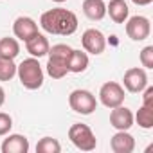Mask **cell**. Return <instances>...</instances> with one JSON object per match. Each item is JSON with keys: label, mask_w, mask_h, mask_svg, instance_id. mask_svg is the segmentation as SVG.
<instances>
[{"label": "cell", "mask_w": 153, "mask_h": 153, "mask_svg": "<svg viewBox=\"0 0 153 153\" xmlns=\"http://www.w3.org/2000/svg\"><path fill=\"white\" fill-rule=\"evenodd\" d=\"M52 2H56V4H63V2H67V0H52Z\"/></svg>", "instance_id": "4316f807"}, {"label": "cell", "mask_w": 153, "mask_h": 153, "mask_svg": "<svg viewBox=\"0 0 153 153\" xmlns=\"http://www.w3.org/2000/svg\"><path fill=\"white\" fill-rule=\"evenodd\" d=\"M20 54V43L16 38H0V58H7V59H15Z\"/></svg>", "instance_id": "ac0fdd59"}, {"label": "cell", "mask_w": 153, "mask_h": 153, "mask_svg": "<svg viewBox=\"0 0 153 153\" xmlns=\"http://www.w3.org/2000/svg\"><path fill=\"white\" fill-rule=\"evenodd\" d=\"M131 2H133L135 6H149L153 0H131Z\"/></svg>", "instance_id": "d4e9b609"}, {"label": "cell", "mask_w": 153, "mask_h": 153, "mask_svg": "<svg viewBox=\"0 0 153 153\" xmlns=\"http://www.w3.org/2000/svg\"><path fill=\"white\" fill-rule=\"evenodd\" d=\"M142 92H144V96H142V105L153 106V87H148V85H146V88H144Z\"/></svg>", "instance_id": "cb8c5ba5"}, {"label": "cell", "mask_w": 153, "mask_h": 153, "mask_svg": "<svg viewBox=\"0 0 153 153\" xmlns=\"http://www.w3.org/2000/svg\"><path fill=\"white\" fill-rule=\"evenodd\" d=\"M68 139L81 151H92L97 146V139H96L94 131L90 130V126H87L83 123H76L68 128Z\"/></svg>", "instance_id": "277c9868"}, {"label": "cell", "mask_w": 153, "mask_h": 153, "mask_svg": "<svg viewBox=\"0 0 153 153\" xmlns=\"http://www.w3.org/2000/svg\"><path fill=\"white\" fill-rule=\"evenodd\" d=\"M124 88L117 83V81H106L101 88H99V101L101 105H105L106 108H115L121 106L124 103Z\"/></svg>", "instance_id": "8992f818"}, {"label": "cell", "mask_w": 153, "mask_h": 153, "mask_svg": "<svg viewBox=\"0 0 153 153\" xmlns=\"http://www.w3.org/2000/svg\"><path fill=\"white\" fill-rule=\"evenodd\" d=\"M72 52V47L65 45V43H58L52 45L47 52L49 59H47V74L51 76L52 79H61L68 74L67 68V59Z\"/></svg>", "instance_id": "3957f363"}, {"label": "cell", "mask_w": 153, "mask_h": 153, "mask_svg": "<svg viewBox=\"0 0 153 153\" xmlns=\"http://www.w3.org/2000/svg\"><path fill=\"white\" fill-rule=\"evenodd\" d=\"M4 103H6V90L0 87V106H2Z\"/></svg>", "instance_id": "484cf974"}, {"label": "cell", "mask_w": 153, "mask_h": 153, "mask_svg": "<svg viewBox=\"0 0 153 153\" xmlns=\"http://www.w3.org/2000/svg\"><path fill=\"white\" fill-rule=\"evenodd\" d=\"M16 76H18L22 87L27 90H38L45 79V74H43V68L38 58H33V56L24 59L20 65H16Z\"/></svg>", "instance_id": "7a4b0ae2"}, {"label": "cell", "mask_w": 153, "mask_h": 153, "mask_svg": "<svg viewBox=\"0 0 153 153\" xmlns=\"http://www.w3.org/2000/svg\"><path fill=\"white\" fill-rule=\"evenodd\" d=\"M110 124L115 130H130L133 126V114L126 106H115L110 112Z\"/></svg>", "instance_id": "7c38bea8"}, {"label": "cell", "mask_w": 153, "mask_h": 153, "mask_svg": "<svg viewBox=\"0 0 153 153\" xmlns=\"http://www.w3.org/2000/svg\"><path fill=\"white\" fill-rule=\"evenodd\" d=\"M40 25L49 34L70 36L78 31V16L63 7H54L40 16Z\"/></svg>", "instance_id": "6da1fadb"}, {"label": "cell", "mask_w": 153, "mask_h": 153, "mask_svg": "<svg viewBox=\"0 0 153 153\" xmlns=\"http://www.w3.org/2000/svg\"><path fill=\"white\" fill-rule=\"evenodd\" d=\"M106 15H110V18L115 24H124L130 16V9L124 0H110L106 4Z\"/></svg>", "instance_id": "9a60e30c"}, {"label": "cell", "mask_w": 153, "mask_h": 153, "mask_svg": "<svg viewBox=\"0 0 153 153\" xmlns=\"http://www.w3.org/2000/svg\"><path fill=\"white\" fill-rule=\"evenodd\" d=\"M83 13L90 20H103L106 16L105 0H83Z\"/></svg>", "instance_id": "e0dca14e"}, {"label": "cell", "mask_w": 153, "mask_h": 153, "mask_svg": "<svg viewBox=\"0 0 153 153\" xmlns=\"http://www.w3.org/2000/svg\"><path fill=\"white\" fill-rule=\"evenodd\" d=\"M123 85H124V88L130 94H140L146 88V85H148L146 68H140V67L128 68L124 72V76H123Z\"/></svg>", "instance_id": "ba28073f"}, {"label": "cell", "mask_w": 153, "mask_h": 153, "mask_svg": "<svg viewBox=\"0 0 153 153\" xmlns=\"http://www.w3.org/2000/svg\"><path fill=\"white\" fill-rule=\"evenodd\" d=\"M36 33H38V24L31 16H18L15 20V24H13V34H15L16 40L27 42Z\"/></svg>", "instance_id": "30bf717a"}, {"label": "cell", "mask_w": 153, "mask_h": 153, "mask_svg": "<svg viewBox=\"0 0 153 153\" xmlns=\"http://www.w3.org/2000/svg\"><path fill=\"white\" fill-rule=\"evenodd\" d=\"M140 63L144 68H153V45H146L142 51H140V56H139Z\"/></svg>", "instance_id": "7402d4cb"}, {"label": "cell", "mask_w": 153, "mask_h": 153, "mask_svg": "<svg viewBox=\"0 0 153 153\" xmlns=\"http://www.w3.org/2000/svg\"><path fill=\"white\" fill-rule=\"evenodd\" d=\"M110 148L114 153H131L135 149V139L128 130H117L110 140Z\"/></svg>", "instance_id": "8fae6325"}, {"label": "cell", "mask_w": 153, "mask_h": 153, "mask_svg": "<svg viewBox=\"0 0 153 153\" xmlns=\"http://www.w3.org/2000/svg\"><path fill=\"white\" fill-rule=\"evenodd\" d=\"M36 151L38 153H59L61 151V144L56 139H52V137H43V139L38 140Z\"/></svg>", "instance_id": "44dd1931"}, {"label": "cell", "mask_w": 153, "mask_h": 153, "mask_svg": "<svg viewBox=\"0 0 153 153\" xmlns=\"http://www.w3.org/2000/svg\"><path fill=\"white\" fill-rule=\"evenodd\" d=\"M16 76V65L15 59L0 58V81H11Z\"/></svg>", "instance_id": "ffe728a7"}, {"label": "cell", "mask_w": 153, "mask_h": 153, "mask_svg": "<svg viewBox=\"0 0 153 153\" xmlns=\"http://www.w3.org/2000/svg\"><path fill=\"white\" fill-rule=\"evenodd\" d=\"M124 24H126L124 29H126L128 38L133 40V42H144V40L149 36V33H151L149 18H146V16H142V15L131 16V18H128Z\"/></svg>", "instance_id": "52a82bcc"}, {"label": "cell", "mask_w": 153, "mask_h": 153, "mask_svg": "<svg viewBox=\"0 0 153 153\" xmlns=\"http://www.w3.org/2000/svg\"><path fill=\"white\" fill-rule=\"evenodd\" d=\"M2 153H27L29 151V139L20 133H9L2 142Z\"/></svg>", "instance_id": "4fadbf2b"}, {"label": "cell", "mask_w": 153, "mask_h": 153, "mask_svg": "<svg viewBox=\"0 0 153 153\" xmlns=\"http://www.w3.org/2000/svg\"><path fill=\"white\" fill-rule=\"evenodd\" d=\"M13 128V117L6 112H0V137H4Z\"/></svg>", "instance_id": "603a6c76"}, {"label": "cell", "mask_w": 153, "mask_h": 153, "mask_svg": "<svg viewBox=\"0 0 153 153\" xmlns=\"http://www.w3.org/2000/svg\"><path fill=\"white\" fill-rule=\"evenodd\" d=\"M25 49H27V52H29L33 58H38V59H40V58L47 56L51 45H49V40H47L42 33H36L33 38H29V40L25 42Z\"/></svg>", "instance_id": "5bb4252c"}, {"label": "cell", "mask_w": 153, "mask_h": 153, "mask_svg": "<svg viewBox=\"0 0 153 153\" xmlns=\"http://www.w3.org/2000/svg\"><path fill=\"white\" fill-rule=\"evenodd\" d=\"M68 106L76 112V114H81V115H90L96 112L97 108V99L90 90H72L68 96Z\"/></svg>", "instance_id": "5b68a950"}, {"label": "cell", "mask_w": 153, "mask_h": 153, "mask_svg": "<svg viewBox=\"0 0 153 153\" xmlns=\"http://www.w3.org/2000/svg\"><path fill=\"white\" fill-rule=\"evenodd\" d=\"M81 45H83V51L88 52V54H94V56H99L105 52L106 49V38L105 34L99 31V29H87L81 36Z\"/></svg>", "instance_id": "9c48e42d"}, {"label": "cell", "mask_w": 153, "mask_h": 153, "mask_svg": "<svg viewBox=\"0 0 153 153\" xmlns=\"http://www.w3.org/2000/svg\"><path fill=\"white\" fill-rule=\"evenodd\" d=\"M133 121H137V124L142 130H151L153 128V106H146L142 105L137 112V115H133Z\"/></svg>", "instance_id": "d6986e66"}, {"label": "cell", "mask_w": 153, "mask_h": 153, "mask_svg": "<svg viewBox=\"0 0 153 153\" xmlns=\"http://www.w3.org/2000/svg\"><path fill=\"white\" fill-rule=\"evenodd\" d=\"M67 68L68 72H74V74H81L88 68V54L85 51H76L72 49L68 59H67Z\"/></svg>", "instance_id": "2e32d148"}]
</instances>
